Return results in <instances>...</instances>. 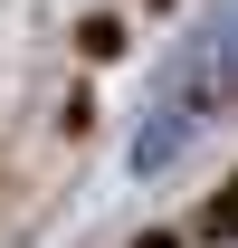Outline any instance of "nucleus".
Returning a JSON list of instances; mask_svg holds the SVG:
<instances>
[{
	"instance_id": "f257e3e1",
	"label": "nucleus",
	"mask_w": 238,
	"mask_h": 248,
	"mask_svg": "<svg viewBox=\"0 0 238 248\" xmlns=\"http://www.w3.org/2000/svg\"><path fill=\"white\" fill-rule=\"evenodd\" d=\"M219 95H238V0H219L209 38L191 48V67L172 77V105L143 124V143H134V172H162V162H172V143L209 115V105H219Z\"/></svg>"
}]
</instances>
